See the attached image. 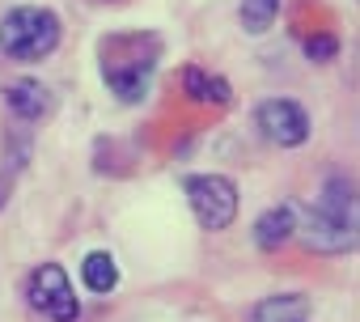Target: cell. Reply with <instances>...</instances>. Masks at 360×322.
Wrapping results in <instances>:
<instances>
[{
	"mask_svg": "<svg viewBox=\"0 0 360 322\" xmlns=\"http://www.w3.org/2000/svg\"><path fill=\"white\" fill-rule=\"evenodd\" d=\"M81 276H85V284H89L94 292H115V284H119V263H115L106 250H94V255H85V263H81Z\"/></svg>",
	"mask_w": 360,
	"mask_h": 322,
	"instance_id": "10",
	"label": "cell"
},
{
	"mask_svg": "<svg viewBox=\"0 0 360 322\" xmlns=\"http://www.w3.org/2000/svg\"><path fill=\"white\" fill-rule=\"evenodd\" d=\"M335 51H339V39H335V34H314V39H305V56H309L314 64H326Z\"/></svg>",
	"mask_w": 360,
	"mask_h": 322,
	"instance_id": "12",
	"label": "cell"
},
{
	"mask_svg": "<svg viewBox=\"0 0 360 322\" xmlns=\"http://www.w3.org/2000/svg\"><path fill=\"white\" fill-rule=\"evenodd\" d=\"M280 13V0H242V30L246 34H263Z\"/></svg>",
	"mask_w": 360,
	"mask_h": 322,
	"instance_id": "11",
	"label": "cell"
},
{
	"mask_svg": "<svg viewBox=\"0 0 360 322\" xmlns=\"http://www.w3.org/2000/svg\"><path fill=\"white\" fill-rule=\"evenodd\" d=\"M5 106L18 123H39L43 115H51V89L43 81H30V77H18L5 85Z\"/></svg>",
	"mask_w": 360,
	"mask_h": 322,
	"instance_id": "6",
	"label": "cell"
},
{
	"mask_svg": "<svg viewBox=\"0 0 360 322\" xmlns=\"http://www.w3.org/2000/svg\"><path fill=\"white\" fill-rule=\"evenodd\" d=\"M9 187H13V170L0 174V208H5V200H9Z\"/></svg>",
	"mask_w": 360,
	"mask_h": 322,
	"instance_id": "13",
	"label": "cell"
},
{
	"mask_svg": "<svg viewBox=\"0 0 360 322\" xmlns=\"http://www.w3.org/2000/svg\"><path fill=\"white\" fill-rule=\"evenodd\" d=\"M64 39V22L60 13L43 9V5H18L0 18V51L18 64H34L47 60Z\"/></svg>",
	"mask_w": 360,
	"mask_h": 322,
	"instance_id": "2",
	"label": "cell"
},
{
	"mask_svg": "<svg viewBox=\"0 0 360 322\" xmlns=\"http://www.w3.org/2000/svg\"><path fill=\"white\" fill-rule=\"evenodd\" d=\"M183 94L191 98V102H208V106H229L233 102V89H229V81L225 77H212V72H204V68H183Z\"/></svg>",
	"mask_w": 360,
	"mask_h": 322,
	"instance_id": "8",
	"label": "cell"
},
{
	"mask_svg": "<svg viewBox=\"0 0 360 322\" xmlns=\"http://www.w3.org/2000/svg\"><path fill=\"white\" fill-rule=\"evenodd\" d=\"M292 229H297V208L292 204H276L271 212H263L255 221V246L259 250H280L284 242H292Z\"/></svg>",
	"mask_w": 360,
	"mask_h": 322,
	"instance_id": "7",
	"label": "cell"
},
{
	"mask_svg": "<svg viewBox=\"0 0 360 322\" xmlns=\"http://www.w3.org/2000/svg\"><path fill=\"white\" fill-rule=\"evenodd\" d=\"M26 301H30V309H39L51 322H77V314H81L77 292H72V276L60 263H39L26 276Z\"/></svg>",
	"mask_w": 360,
	"mask_h": 322,
	"instance_id": "3",
	"label": "cell"
},
{
	"mask_svg": "<svg viewBox=\"0 0 360 322\" xmlns=\"http://www.w3.org/2000/svg\"><path fill=\"white\" fill-rule=\"evenodd\" d=\"M309 318V301L297 292H280V297H263L250 309V322H305Z\"/></svg>",
	"mask_w": 360,
	"mask_h": 322,
	"instance_id": "9",
	"label": "cell"
},
{
	"mask_svg": "<svg viewBox=\"0 0 360 322\" xmlns=\"http://www.w3.org/2000/svg\"><path fill=\"white\" fill-rule=\"evenodd\" d=\"M187 204H191L195 221L208 233H217V229H229L238 217V187L225 174H191L187 179Z\"/></svg>",
	"mask_w": 360,
	"mask_h": 322,
	"instance_id": "4",
	"label": "cell"
},
{
	"mask_svg": "<svg viewBox=\"0 0 360 322\" xmlns=\"http://www.w3.org/2000/svg\"><path fill=\"white\" fill-rule=\"evenodd\" d=\"M255 123H259V131L276 148H301L309 140V131H314L309 110L301 102H292V98H267V102H259L255 106Z\"/></svg>",
	"mask_w": 360,
	"mask_h": 322,
	"instance_id": "5",
	"label": "cell"
},
{
	"mask_svg": "<svg viewBox=\"0 0 360 322\" xmlns=\"http://www.w3.org/2000/svg\"><path fill=\"white\" fill-rule=\"evenodd\" d=\"M292 238H301V246H309L314 255H347L356 246V187L352 179H330L318 200L297 212V229Z\"/></svg>",
	"mask_w": 360,
	"mask_h": 322,
	"instance_id": "1",
	"label": "cell"
}]
</instances>
